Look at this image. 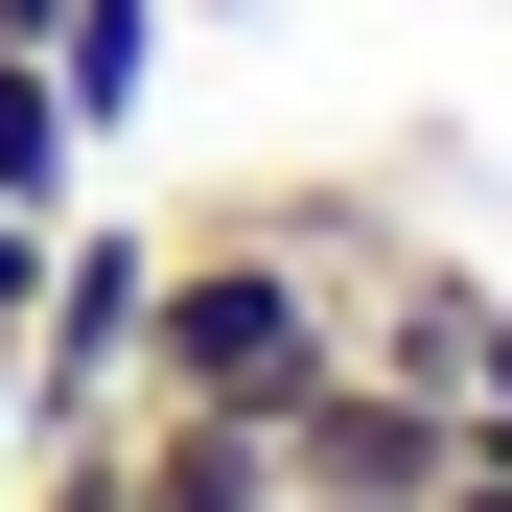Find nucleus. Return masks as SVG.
<instances>
[{"label":"nucleus","mask_w":512,"mask_h":512,"mask_svg":"<svg viewBox=\"0 0 512 512\" xmlns=\"http://www.w3.org/2000/svg\"><path fill=\"white\" fill-rule=\"evenodd\" d=\"M350 350L396 373V396H443L466 419V443H512V280H466V256H373V280H350Z\"/></svg>","instance_id":"2"},{"label":"nucleus","mask_w":512,"mask_h":512,"mask_svg":"<svg viewBox=\"0 0 512 512\" xmlns=\"http://www.w3.org/2000/svg\"><path fill=\"white\" fill-rule=\"evenodd\" d=\"M47 24H70V0H0V47H47Z\"/></svg>","instance_id":"11"},{"label":"nucleus","mask_w":512,"mask_h":512,"mask_svg":"<svg viewBox=\"0 0 512 512\" xmlns=\"http://www.w3.org/2000/svg\"><path fill=\"white\" fill-rule=\"evenodd\" d=\"M70 163H94L70 70H47V47H0V210H70Z\"/></svg>","instance_id":"5"},{"label":"nucleus","mask_w":512,"mask_h":512,"mask_svg":"<svg viewBox=\"0 0 512 512\" xmlns=\"http://www.w3.org/2000/svg\"><path fill=\"white\" fill-rule=\"evenodd\" d=\"M47 70H70V117H140V70H163V0H70V24H47Z\"/></svg>","instance_id":"6"},{"label":"nucleus","mask_w":512,"mask_h":512,"mask_svg":"<svg viewBox=\"0 0 512 512\" xmlns=\"http://www.w3.org/2000/svg\"><path fill=\"white\" fill-rule=\"evenodd\" d=\"M140 280H163V210H47V280H24V443L140 396Z\"/></svg>","instance_id":"1"},{"label":"nucleus","mask_w":512,"mask_h":512,"mask_svg":"<svg viewBox=\"0 0 512 512\" xmlns=\"http://www.w3.org/2000/svg\"><path fill=\"white\" fill-rule=\"evenodd\" d=\"M443 443H466V419H443V396H396V373L350 350V373L280 419V512H419V489H443Z\"/></svg>","instance_id":"3"},{"label":"nucleus","mask_w":512,"mask_h":512,"mask_svg":"<svg viewBox=\"0 0 512 512\" xmlns=\"http://www.w3.org/2000/svg\"><path fill=\"white\" fill-rule=\"evenodd\" d=\"M0 512H117V419H47V443L0 466Z\"/></svg>","instance_id":"7"},{"label":"nucleus","mask_w":512,"mask_h":512,"mask_svg":"<svg viewBox=\"0 0 512 512\" xmlns=\"http://www.w3.org/2000/svg\"><path fill=\"white\" fill-rule=\"evenodd\" d=\"M0 466H24V350H0Z\"/></svg>","instance_id":"10"},{"label":"nucleus","mask_w":512,"mask_h":512,"mask_svg":"<svg viewBox=\"0 0 512 512\" xmlns=\"http://www.w3.org/2000/svg\"><path fill=\"white\" fill-rule=\"evenodd\" d=\"M117 512H280V443H256V419H163V396H117Z\"/></svg>","instance_id":"4"},{"label":"nucleus","mask_w":512,"mask_h":512,"mask_svg":"<svg viewBox=\"0 0 512 512\" xmlns=\"http://www.w3.org/2000/svg\"><path fill=\"white\" fill-rule=\"evenodd\" d=\"M419 512H512V443H443V489H419Z\"/></svg>","instance_id":"8"},{"label":"nucleus","mask_w":512,"mask_h":512,"mask_svg":"<svg viewBox=\"0 0 512 512\" xmlns=\"http://www.w3.org/2000/svg\"><path fill=\"white\" fill-rule=\"evenodd\" d=\"M24 280H47V210H0V350H24Z\"/></svg>","instance_id":"9"}]
</instances>
